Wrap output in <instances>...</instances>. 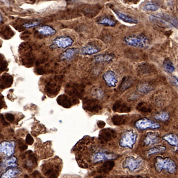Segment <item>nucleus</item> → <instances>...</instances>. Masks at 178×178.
<instances>
[{"mask_svg":"<svg viewBox=\"0 0 178 178\" xmlns=\"http://www.w3.org/2000/svg\"><path fill=\"white\" fill-rule=\"evenodd\" d=\"M155 170L158 172H161L165 169L169 173H174L176 170V165L175 161L169 157L163 158L161 157H157L155 164Z\"/></svg>","mask_w":178,"mask_h":178,"instance_id":"nucleus-1","label":"nucleus"},{"mask_svg":"<svg viewBox=\"0 0 178 178\" xmlns=\"http://www.w3.org/2000/svg\"><path fill=\"white\" fill-rule=\"evenodd\" d=\"M124 42L127 45L135 48H145L149 44V39L144 35L128 36L124 38Z\"/></svg>","mask_w":178,"mask_h":178,"instance_id":"nucleus-2","label":"nucleus"},{"mask_svg":"<svg viewBox=\"0 0 178 178\" xmlns=\"http://www.w3.org/2000/svg\"><path fill=\"white\" fill-rule=\"evenodd\" d=\"M137 134L131 130H128L123 133L120 140V146L123 148L128 147L132 149L137 141Z\"/></svg>","mask_w":178,"mask_h":178,"instance_id":"nucleus-3","label":"nucleus"},{"mask_svg":"<svg viewBox=\"0 0 178 178\" xmlns=\"http://www.w3.org/2000/svg\"><path fill=\"white\" fill-rule=\"evenodd\" d=\"M74 43L73 39L67 35H63L58 36L52 41V46L54 48L65 49L73 45Z\"/></svg>","mask_w":178,"mask_h":178,"instance_id":"nucleus-4","label":"nucleus"},{"mask_svg":"<svg viewBox=\"0 0 178 178\" xmlns=\"http://www.w3.org/2000/svg\"><path fill=\"white\" fill-rule=\"evenodd\" d=\"M143 160L140 157H128L123 163V167L128 169L131 172H134L141 166Z\"/></svg>","mask_w":178,"mask_h":178,"instance_id":"nucleus-5","label":"nucleus"},{"mask_svg":"<svg viewBox=\"0 0 178 178\" xmlns=\"http://www.w3.org/2000/svg\"><path fill=\"white\" fill-rule=\"evenodd\" d=\"M135 125L137 129L140 130H145L147 129H157L160 127L159 123L151 121L146 118L139 120L135 122Z\"/></svg>","mask_w":178,"mask_h":178,"instance_id":"nucleus-6","label":"nucleus"},{"mask_svg":"<svg viewBox=\"0 0 178 178\" xmlns=\"http://www.w3.org/2000/svg\"><path fill=\"white\" fill-rule=\"evenodd\" d=\"M16 143L14 141H3L0 143V153L11 157L15 153Z\"/></svg>","mask_w":178,"mask_h":178,"instance_id":"nucleus-7","label":"nucleus"},{"mask_svg":"<svg viewBox=\"0 0 178 178\" xmlns=\"http://www.w3.org/2000/svg\"><path fill=\"white\" fill-rule=\"evenodd\" d=\"M116 158V155L113 153H106V152H97L93 154L92 157V161L93 163H99L102 161H109Z\"/></svg>","mask_w":178,"mask_h":178,"instance_id":"nucleus-8","label":"nucleus"},{"mask_svg":"<svg viewBox=\"0 0 178 178\" xmlns=\"http://www.w3.org/2000/svg\"><path fill=\"white\" fill-rule=\"evenodd\" d=\"M103 79L106 84L109 87H115L118 82L116 75L112 70H108L104 73Z\"/></svg>","mask_w":178,"mask_h":178,"instance_id":"nucleus-9","label":"nucleus"},{"mask_svg":"<svg viewBox=\"0 0 178 178\" xmlns=\"http://www.w3.org/2000/svg\"><path fill=\"white\" fill-rule=\"evenodd\" d=\"M84 101V108L88 111L98 112L102 109L101 104H99L96 100L86 99Z\"/></svg>","mask_w":178,"mask_h":178,"instance_id":"nucleus-10","label":"nucleus"},{"mask_svg":"<svg viewBox=\"0 0 178 178\" xmlns=\"http://www.w3.org/2000/svg\"><path fill=\"white\" fill-rule=\"evenodd\" d=\"M101 51L100 47L94 44L89 43L83 46L81 50V53L84 55H92L95 53H98Z\"/></svg>","mask_w":178,"mask_h":178,"instance_id":"nucleus-11","label":"nucleus"},{"mask_svg":"<svg viewBox=\"0 0 178 178\" xmlns=\"http://www.w3.org/2000/svg\"><path fill=\"white\" fill-rule=\"evenodd\" d=\"M66 92L73 97H80L83 92V89L82 87L77 84H69V86H67Z\"/></svg>","mask_w":178,"mask_h":178,"instance_id":"nucleus-12","label":"nucleus"},{"mask_svg":"<svg viewBox=\"0 0 178 178\" xmlns=\"http://www.w3.org/2000/svg\"><path fill=\"white\" fill-rule=\"evenodd\" d=\"M21 173V170L18 167H10L3 173L0 178H15Z\"/></svg>","mask_w":178,"mask_h":178,"instance_id":"nucleus-13","label":"nucleus"},{"mask_svg":"<svg viewBox=\"0 0 178 178\" xmlns=\"http://www.w3.org/2000/svg\"><path fill=\"white\" fill-rule=\"evenodd\" d=\"M114 132L110 129L103 130L99 134V140L102 143L108 142L114 137Z\"/></svg>","mask_w":178,"mask_h":178,"instance_id":"nucleus-14","label":"nucleus"},{"mask_svg":"<svg viewBox=\"0 0 178 178\" xmlns=\"http://www.w3.org/2000/svg\"><path fill=\"white\" fill-rule=\"evenodd\" d=\"M159 141L160 138L159 136L153 132H149L144 140L145 145H153L155 144L159 143Z\"/></svg>","mask_w":178,"mask_h":178,"instance_id":"nucleus-15","label":"nucleus"},{"mask_svg":"<svg viewBox=\"0 0 178 178\" xmlns=\"http://www.w3.org/2000/svg\"><path fill=\"white\" fill-rule=\"evenodd\" d=\"M97 23L100 25L112 27L114 26L116 24V20L111 16H105L104 17L99 18L97 20Z\"/></svg>","mask_w":178,"mask_h":178,"instance_id":"nucleus-16","label":"nucleus"},{"mask_svg":"<svg viewBox=\"0 0 178 178\" xmlns=\"http://www.w3.org/2000/svg\"><path fill=\"white\" fill-rule=\"evenodd\" d=\"M37 31L40 33V35L43 36H53L55 35L57 33V30L53 29L52 27L50 26H40L37 29Z\"/></svg>","mask_w":178,"mask_h":178,"instance_id":"nucleus-17","label":"nucleus"},{"mask_svg":"<svg viewBox=\"0 0 178 178\" xmlns=\"http://www.w3.org/2000/svg\"><path fill=\"white\" fill-rule=\"evenodd\" d=\"M1 162L4 169L10 167H17L18 166V164L17 163L18 159L14 155L4 159Z\"/></svg>","mask_w":178,"mask_h":178,"instance_id":"nucleus-18","label":"nucleus"},{"mask_svg":"<svg viewBox=\"0 0 178 178\" xmlns=\"http://www.w3.org/2000/svg\"><path fill=\"white\" fill-rule=\"evenodd\" d=\"M79 52V48H69L64 52L61 55V59L63 60H69L74 57Z\"/></svg>","mask_w":178,"mask_h":178,"instance_id":"nucleus-19","label":"nucleus"},{"mask_svg":"<svg viewBox=\"0 0 178 178\" xmlns=\"http://www.w3.org/2000/svg\"><path fill=\"white\" fill-rule=\"evenodd\" d=\"M115 55L112 53H105L96 55L94 59L97 63H110L113 61Z\"/></svg>","mask_w":178,"mask_h":178,"instance_id":"nucleus-20","label":"nucleus"},{"mask_svg":"<svg viewBox=\"0 0 178 178\" xmlns=\"http://www.w3.org/2000/svg\"><path fill=\"white\" fill-rule=\"evenodd\" d=\"M114 12L116 14L118 18H119L122 21H123L125 23H130V24H136V23H137V20L135 18H132L129 15H127L126 14H124L123 13H121V12L117 11V10H114Z\"/></svg>","mask_w":178,"mask_h":178,"instance_id":"nucleus-21","label":"nucleus"},{"mask_svg":"<svg viewBox=\"0 0 178 178\" xmlns=\"http://www.w3.org/2000/svg\"><path fill=\"white\" fill-rule=\"evenodd\" d=\"M163 139L169 144L173 146H177L178 145V137L177 135L173 134H169L165 135Z\"/></svg>","mask_w":178,"mask_h":178,"instance_id":"nucleus-22","label":"nucleus"},{"mask_svg":"<svg viewBox=\"0 0 178 178\" xmlns=\"http://www.w3.org/2000/svg\"><path fill=\"white\" fill-rule=\"evenodd\" d=\"M58 102L59 104L65 108H69L72 105V102L70 98L65 95L60 96L58 99Z\"/></svg>","mask_w":178,"mask_h":178,"instance_id":"nucleus-23","label":"nucleus"},{"mask_svg":"<svg viewBox=\"0 0 178 178\" xmlns=\"http://www.w3.org/2000/svg\"><path fill=\"white\" fill-rule=\"evenodd\" d=\"M163 67L164 69L169 73H172L175 69L172 63L169 59H166L165 60L163 64Z\"/></svg>","mask_w":178,"mask_h":178,"instance_id":"nucleus-24","label":"nucleus"},{"mask_svg":"<svg viewBox=\"0 0 178 178\" xmlns=\"http://www.w3.org/2000/svg\"><path fill=\"white\" fill-rule=\"evenodd\" d=\"M166 150V147L163 145H157L154 147L153 148H151L150 149L147 151V155H153L158 153L163 152Z\"/></svg>","mask_w":178,"mask_h":178,"instance_id":"nucleus-25","label":"nucleus"},{"mask_svg":"<svg viewBox=\"0 0 178 178\" xmlns=\"http://www.w3.org/2000/svg\"><path fill=\"white\" fill-rule=\"evenodd\" d=\"M112 121L113 124L115 125H121L125 123V118L124 116L115 115L112 117Z\"/></svg>","mask_w":178,"mask_h":178,"instance_id":"nucleus-26","label":"nucleus"},{"mask_svg":"<svg viewBox=\"0 0 178 178\" xmlns=\"http://www.w3.org/2000/svg\"><path fill=\"white\" fill-rule=\"evenodd\" d=\"M159 7L153 2H148L144 6L143 9L148 12H155L159 9Z\"/></svg>","mask_w":178,"mask_h":178,"instance_id":"nucleus-27","label":"nucleus"},{"mask_svg":"<svg viewBox=\"0 0 178 178\" xmlns=\"http://www.w3.org/2000/svg\"><path fill=\"white\" fill-rule=\"evenodd\" d=\"M114 166V162L108 161V162H106L101 167L100 171L102 172H108L113 168Z\"/></svg>","mask_w":178,"mask_h":178,"instance_id":"nucleus-28","label":"nucleus"},{"mask_svg":"<svg viewBox=\"0 0 178 178\" xmlns=\"http://www.w3.org/2000/svg\"><path fill=\"white\" fill-rule=\"evenodd\" d=\"M127 109L125 105L121 104L120 102H116L113 106V110L116 112H125Z\"/></svg>","mask_w":178,"mask_h":178,"instance_id":"nucleus-29","label":"nucleus"},{"mask_svg":"<svg viewBox=\"0 0 178 178\" xmlns=\"http://www.w3.org/2000/svg\"><path fill=\"white\" fill-rule=\"evenodd\" d=\"M152 90L151 87L148 84H141L138 87V90L141 93H149Z\"/></svg>","mask_w":178,"mask_h":178,"instance_id":"nucleus-30","label":"nucleus"},{"mask_svg":"<svg viewBox=\"0 0 178 178\" xmlns=\"http://www.w3.org/2000/svg\"><path fill=\"white\" fill-rule=\"evenodd\" d=\"M155 118L157 120L166 121L169 120V115L166 112H161L155 116Z\"/></svg>","mask_w":178,"mask_h":178,"instance_id":"nucleus-31","label":"nucleus"},{"mask_svg":"<svg viewBox=\"0 0 178 178\" xmlns=\"http://www.w3.org/2000/svg\"><path fill=\"white\" fill-rule=\"evenodd\" d=\"M40 22L38 21V20H35L33 22H26V23H24L23 24V26L25 28H35L38 26H39L40 24Z\"/></svg>","mask_w":178,"mask_h":178,"instance_id":"nucleus-32","label":"nucleus"},{"mask_svg":"<svg viewBox=\"0 0 178 178\" xmlns=\"http://www.w3.org/2000/svg\"><path fill=\"white\" fill-rule=\"evenodd\" d=\"M93 95L95 98L98 99H101L103 98L104 96V92L101 89L96 88L93 90Z\"/></svg>","mask_w":178,"mask_h":178,"instance_id":"nucleus-33","label":"nucleus"},{"mask_svg":"<svg viewBox=\"0 0 178 178\" xmlns=\"http://www.w3.org/2000/svg\"><path fill=\"white\" fill-rule=\"evenodd\" d=\"M132 81L130 79H126L125 81L122 83V85L120 87V90L121 91H124V90H126V89H128L130 87L132 84Z\"/></svg>","mask_w":178,"mask_h":178,"instance_id":"nucleus-34","label":"nucleus"},{"mask_svg":"<svg viewBox=\"0 0 178 178\" xmlns=\"http://www.w3.org/2000/svg\"><path fill=\"white\" fill-rule=\"evenodd\" d=\"M26 143L28 144H32L33 143V138L31 137L30 135H28L26 137Z\"/></svg>","mask_w":178,"mask_h":178,"instance_id":"nucleus-35","label":"nucleus"},{"mask_svg":"<svg viewBox=\"0 0 178 178\" xmlns=\"http://www.w3.org/2000/svg\"><path fill=\"white\" fill-rule=\"evenodd\" d=\"M98 126H99V128H104V125H105V123L104 122V121H99V122H98Z\"/></svg>","mask_w":178,"mask_h":178,"instance_id":"nucleus-36","label":"nucleus"},{"mask_svg":"<svg viewBox=\"0 0 178 178\" xmlns=\"http://www.w3.org/2000/svg\"><path fill=\"white\" fill-rule=\"evenodd\" d=\"M174 80H175V85H176V86L178 87V80H177V79H176L175 77V78H174Z\"/></svg>","mask_w":178,"mask_h":178,"instance_id":"nucleus-37","label":"nucleus"},{"mask_svg":"<svg viewBox=\"0 0 178 178\" xmlns=\"http://www.w3.org/2000/svg\"><path fill=\"white\" fill-rule=\"evenodd\" d=\"M3 169H3V165H2V162L0 161V173H1V170Z\"/></svg>","mask_w":178,"mask_h":178,"instance_id":"nucleus-38","label":"nucleus"},{"mask_svg":"<svg viewBox=\"0 0 178 178\" xmlns=\"http://www.w3.org/2000/svg\"><path fill=\"white\" fill-rule=\"evenodd\" d=\"M3 15H2V14H1V12H0V22H3Z\"/></svg>","mask_w":178,"mask_h":178,"instance_id":"nucleus-39","label":"nucleus"},{"mask_svg":"<svg viewBox=\"0 0 178 178\" xmlns=\"http://www.w3.org/2000/svg\"><path fill=\"white\" fill-rule=\"evenodd\" d=\"M143 178V177H139V178Z\"/></svg>","mask_w":178,"mask_h":178,"instance_id":"nucleus-40","label":"nucleus"},{"mask_svg":"<svg viewBox=\"0 0 178 178\" xmlns=\"http://www.w3.org/2000/svg\"></svg>","mask_w":178,"mask_h":178,"instance_id":"nucleus-41","label":"nucleus"}]
</instances>
